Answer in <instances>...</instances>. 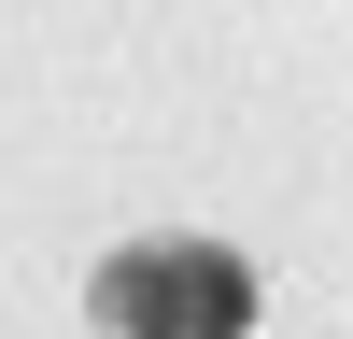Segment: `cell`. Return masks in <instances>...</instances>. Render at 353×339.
<instances>
[{"label": "cell", "mask_w": 353, "mask_h": 339, "mask_svg": "<svg viewBox=\"0 0 353 339\" xmlns=\"http://www.w3.org/2000/svg\"><path fill=\"white\" fill-rule=\"evenodd\" d=\"M99 325L113 339H241L254 325V269L226 240H128L99 269Z\"/></svg>", "instance_id": "cell-1"}]
</instances>
